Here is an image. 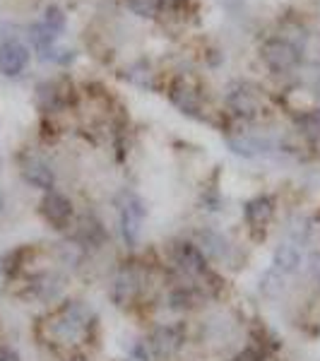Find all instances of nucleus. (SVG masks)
<instances>
[{
  "instance_id": "f257e3e1",
  "label": "nucleus",
  "mask_w": 320,
  "mask_h": 361,
  "mask_svg": "<svg viewBox=\"0 0 320 361\" xmlns=\"http://www.w3.org/2000/svg\"><path fill=\"white\" fill-rule=\"evenodd\" d=\"M118 207V222H121V234H123L128 246H135L140 234H142V222H144V202L140 200L135 193L123 190L116 200Z\"/></svg>"
},
{
  "instance_id": "f03ea898",
  "label": "nucleus",
  "mask_w": 320,
  "mask_h": 361,
  "mask_svg": "<svg viewBox=\"0 0 320 361\" xmlns=\"http://www.w3.org/2000/svg\"><path fill=\"white\" fill-rule=\"evenodd\" d=\"M87 325H90V311L80 301H70L68 306L58 311V316L51 323V330H54L56 340L75 342L87 330Z\"/></svg>"
},
{
  "instance_id": "7ed1b4c3",
  "label": "nucleus",
  "mask_w": 320,
  "mask_h": 361,
  "mask_svg": "<svg viewBox=\"0 0 320 361\" xmlns=\"http://www.w3.org/2000/svg\"><path fill=\"white\" fill-rule=\"evenodd\" d=\"M260 58L265 61V66L272 70V73H289L301 63V54L299 49L287 42V39H270V42L263 44L260 49Z\"/></svg>"
},
{
  "instance_id": "20e7f679",
  "label": "nucleus",
  "mask_w": 320,
  "mask_h": 361,
  "mask_svg": "<svg viewBox=\"0 0 320 361\" xmlns=\"http://www.w3.org/2000/svg\"><path fill=\"white\" fill-rule=\"evenodd\" d=\"M168 99L173 102V106H178L188 116H197L202 109L200 90H197L195 80L188 78V75H178V78L173 80L171 87H168Z\"/></svg>"
},
{
  "instance_id": "39448f33",
  "label": "nucleus",
  "mask_w": 320,
  "mask_h": 361,
  "mask_svg": "<svg viewBox=\"0 0 320 361\" xmlns=\"http://www.w3.org/2000/svg\"><path fill=\"white\" fill-rule=\"evenodd\" d=\"M70 97H73V82L68 78L46 80L37 90V102L44 111H58L70 102Z\"/></svg>"
},
{
  "instance_id": "423d86ee",
  "label": "nucleus",
  "mask_w": 320,
  "mask_h": 361,
  "mask_svg": "<svg viewBox=\"0 0 320 361\" xmlns=\"http://www.w3.org/2000/svg\"><path fill=\"white\" fill-rule=\"evenodd\" d=\"M42 214L51 226H56V229H66L70 217H73V202H70L63 193L49 190L42 200Z\"/></svg>"
},
{
  "instance_id": "0eeeda50",
  "label": "nucleus",
  "mask_w": 320,
  "mask_h": 361,
  "mask_svg": "<svg viewBox=\"0 0 320 361\" xmlns=\"http://www.w3.org/2000/svg\"><path fill=\"white\" fill-rule=\"evenodd\" d=\"M229 106L236 116H243V118H255L260 111H263V99H260L258 92L253 87H236L229 94Z\"/></svg>"
},
{
  "instance_id": "6e6552de",
  "label": "nucleus",
  "mask_w": 320,
  "mask_h": 361,
  "mask_svg": "<svg viewBox=\"0 0 320 361\" xmlns=\"http://www.w3.org/2000/svg\"><path fill=\"white\" fill-rule=\"evenodd\" d=\"M27 63H29V51L25 44L8 42L0 46V73L3 75L15 78V75H20L27 68Z\"/></svg>"
},
{
  "instance_id": "1a4fd4ad",
  "label": "nucleus",
  "mask_w": 320,
  "mask_h": 361,
  "mask_svg": "<svg viewBox=\"0 0 320 361\" xmlns=\"http://www.w3.org/2000/svg\"><path fill=\"white\" fill-rule=\"evenodd\" d=\"M243 217H246L251 229H265V226L272 222V217H275V200H272L270 195L253 197V200H248L246 207H243Z\"/></svg>"
},
{
  "instance_id": "9d476101",
  "label": "nucleus",
  "mask_w": 320,
  "mask_h": 361,
  "mask_svg": "<svg viewBox=\"0 0 320 361\" xmlns=\"http://www.w3.org/2000/svg\"><path fill=\"white\" fill-rule=\"evenodd\" d=\"M22 176H25L27 183L37 185V188L54 190V183H56L54 169L46 164L44 159H39V157H27V159L22 161Z\"/></svg>"
},
{
  "instance_id": "9b49d317",
  "label": "nucleus",
  "mask_w": 320,
  "mask_h": 361,
  "mask_svg": "<svg viewBox=\"0 0 320 361\" xmlns=\"http://www.w3.org/2000/svg\"><path fill=\"white\" fill-rule=\"evenodd\" d=\"M176 263L193 277H205L207 275V258H205V253L195 246V243H178L176 246Z\"/></svg>"
},
{
  "instance_id": "f8f14e48",
  "label": "nucleus",
  "mask_w": 320,
  "mask_h": 361,
  "mask_svg": "<svg viewBox=\"0 0 320 361\" xmlns=\"http://www.w3.org/2000/svg\"><path fill=\"white\" fill-rule=\"evenodd\" d=\"M272 265H275V270L282 272V275H292V272H296L301 265L299 246L292 241H282L275 248V253H272Z\"/></svg>"
},
{
  "instance_id": "ddd939ff",
  "label": "nucleus",
  "mask_w": 320,
  "mask_h": 361,
  "mask_svg": "<svg viewBox=\"0 0 320 361\" xmlns=\"http://www.w3.org/2000/svg\"><path fill=\"white\" fill-rule=\"evenodd\" d=\"M181 342H183L181 328H176V325H168V328H159V330H156L152 345L156 349V354H161V357H168V354H173L178 347H181Z\"/></svg>"
},
{
  "instance_id": "4468645a",
  "label": "nucleus",
  "mask_w": 320,
  "mask_h": 361,
  "mask_svg": "<svg viewBox=\"0 0 320 361\" xmlns=\"http://www.w3.org/2000/svg\"><path fill=\"white\" fill-rule=\"evenodd\" d=\"M205 255H209L212 260H226L229 258V243H226V238L222 234H217V231H200V246Z\"/></svg>"
},
{
  "instance_id": "2eb2a0df",
  "label": "nucleus",
  "mask_w": 320,
  "mask_h": 361,
  "mask_svg": "<svg viewBox=\"0 0 320 361\" xmlns=\"http://www.w3.org/2000/svg\"><path fill=\"white\" fill-rule=\"evenodd\" d=\"M135 292H137V277L133 275L130 270H123L113 282V289H111V296L118 306H125L135 299Z\"/></svg>"
},
{
  "instance_id": "dca6fc26",
  "label": "nucleus",
  "mask_w": 320,
  "mask_h": 361,
  "mask_svg": "<svg viewBox=\"0 0 320 361\" xmlns=\"http://www.w3.org/2000/svg\"><path fill=\"white\" fill-rule=\"evenodd\" d=\"M42 25L49 29V32H54L56 37L58 34L66 29V13H63L61 8H56V5H51L49 10H46V15H44V22Z\"/></svg>"
},
{
  "instance_id": "f3484780",
  "label": "nucleus",
  "mask_w": 320,
  "mask_h": 361,
  "mask_svg": "<svg viewBox=\"0 0 320 361\" xmlns=\"http://www.w3.org/2000/svg\"><path fill=\"white\" fill-rule=\"evenodd\" d=\"M299 128L304 130L306 137L320 140V111H308L299 118Z\"/></svg>"
},
{
  "instance_id": "a211bd4d",
  "label": "nucleus",
  "mask_w": 320,
  "mask_h": 361,
  "mask_svg": "<svg viewBox=\"0 0 320 361\" xmlns=\"http://www.w3.org/2000/svg\"><path fill=\"white\" fill-rule=\"evenodd\" d=\"M125 3L140 17H154L161 8V0H125Z\"/></svg>"
},
{
  "instance_id": "6ab92c4d",
  "label": "nucleus",
  "mask_w": 320,
  "mask_h": 361,
  "mask_svg": "<svg viewBox=\"0 0 320 361\" xmlns=\"http://www.w3.org/2000/svg\"><path fill=\"white\" fill-rule=\"evenodd\" d=\"M234 361H263V354L255 347H248V349H243V352H238Z\"/></svg>"
},
{
  "instance_id": "aec40b11",
  "label": "nucleus",
  "mask_w": 320,
  "mask_h": 361,
  "mask_svg": "<svg viewBox=\"0 0 320 361\" xmlns=\"http://www.w3.org/2000/svg\"><path fill=\"white\" fill-rule=\"evenodd\" d=\"M0 361H20V357L13 349H0Z\"/></svg>"
},
{
  "instance_id": "412c9836",
  "label": "nucleus",
  "mask_w": 320,
  "mask_h": 361,
  "mask_svg": "<svg viewBox=\"0 0 320 361\" xmlns=\"http://www.w3.org/2000/svg\"><path fill=\"white\" fill-rule=\"evenodd\" d=\"M0 212H3V195H0Z\"/></svg>"
}]
</instances>
